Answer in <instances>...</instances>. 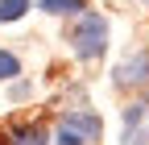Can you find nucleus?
I'll return each mask as SVG.
<instances>
[{
	"label": "nucleus",
	"instance_id": "f257e3e1",
	"mask_svg": "<svg viewBox=\"0 0 149 145\" xmlns=\"http://www.w3.org/2000/svg\"><path fill=\"white\" fill-rule=\"evenodd\" d=\"M70 42H74V54H79V58H100L108 50V21L100 13H83Z\"/></svg>",
	"mask_w": 149,
	"mask_h": 145
},
{
	"label": "nucleus",
	"instance_id": "f03ea898",
	"mask_svg": "<svg viewBox=\"0 0 149 145\" xmlns=\"http://www.w3.org/2000/svg\"><path fill=\"white\" fill-rule=\"evenodd\" d=\"M100 116L95 112H66L58 120V145H83V141H95L100 137Z\"/></svg>",
	"mask_w": 149,
	"mask_h": 145
},
{
	"label": "nucleus",
	"instance_id": "7ed1b4c3",
	"mask_svg": "<svg viewBox=\"0 0 149 145\" xmlns=\"http://www.w3.org/2000/svg\"><path fill=\"white\" fill-rule=\"evenodd\" d=\"M145 141H149V104H128L120 145H145Z\"/></svg>",
	"mask_w": 149,
	"mask_h": 145
},
{
	"label": "nucleus",
	"instance_id": "20e7f679",
	"mask_svg": "<svg viewBox=\"0 0 149 145\" xmlns=\"http://www.w3.org/2000/svg\"><path fill=\"white\" fill-rule=\"evenodd\" d=\"M145 70H149V58L137 54V58H128L124 66H116V83H120V87H133V83L145 79Z\"/></svg>",
	"mask_w": 149,
	"mask_h": 145
},
{
	"label": "nucleus",
	"instance_id": "39448f33",
	"mask_svg": "<svg viewBox=\"0 0 149 145\" xmlns=\"http://www.w3.org/2000/svg\"><path fill=\"white\" fill-rule=\"evenodd\" d=\"M42 8H46L50 17H70V13L83 8V0H42Z\"/></svg>",
	"mask_w": 149,
	"mask_h": 145
},
{
	"label": "nucleus",
	"instance_id": "423d86ee",
	"mask_svg": "<svg viewBox=\"0 0 149 145\" xmlns=\"http://www.w3.org/2000/svg\"><path fill=\"white\" fill-rule=\"evenodd\" d=\"M29 13V0H0V21H21Z\"/></svg>",
	"mask_w": 149,
	"mask_h": 145
},
{
	"label": "nucleus",
	"instance_id": "0eeeda50",
	"mask_svg": "<svg viewBox=\"0 0 149 145\" xmlns=\"http://www.w3.org/2000/svg\"><path fill=\"white\" fill-rule=\"evenodd\" d=\"M17 145H46V129H42V124L21 129V133H17Z\"/></svg>",
	"mask_w": 149,
	"mask_h": 145
},
{
	"label": "nucleus",
	"instance_id": "6e6552de",
	"mask_svg": "<svg viewBox=\"0 0 149 145\" xmlns=\"http://www.w3.org/2000/svg\"><path fill=\"white\" fill-rule=\"evenodd\" d=\"M17 75H21V62H17V54L0 50V79H17Z\"/></svg>",
	"mask_w": 149,
	"mask_h": 145
},
{
	"label": "nucleus",
	"instance_id": "1a4fd4ad",
	"mask_svg": "<svg viewBox=\"0 0 149 145\" xmlns=\"http://www.w3.org/2000/svg\"><path fill=\"white\" fill-rule=\"evenodd\" d=\"M145 79H149V70H145Z\"/></svg>",
	"mask_w": 149,
	"mask_h": 145
}]
</instances>
